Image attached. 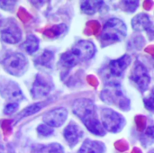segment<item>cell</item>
<instances>
[{
    "label": "cell",
    "instance_id": "e0dca14e",
    "mask_svg": "<svg viewBox=\"0 0 154 153\" xmlns=\"http://www.w3.org/2000/svg\"><path fill=\"white\" fill-rule=\"evenodd\" d=\"M21 48H23L27 53L33 54L39 49V40L36 36L31 34L28 35L24 42L22 44Z\"/></svg>",
    "mask_w": 154,
    "mask_h": 153
},
{
    "label": "cell",
    "instance_id": "3957f363",
    "mask_svg": "<svg viewBox=\"0 0 154 153\" xmlns=\"http://www.w3.org/2000/svg\"><path fill=\"white\" fill-rule=\"evenodd\" d=\"M127 34L126 24L119 18L109 19L103 27L100 39L105 45L123 41Z\"/></svg>",
    "mask_w": 154,
    "mask_h": 153
},
{
    "label": "cell",
    "instance_id": "4fadbf2b",
    "mask_svg": "<svg viewBox=\"0 0 154 153\" xmlns=\"http://www.w3.org/2000/svg\"><path fill=\"white\" fill-rule=\"evenodd\" d=\"M83 131L75 123H70L64 130L63 135L70 147H74L83 137Z\"/></svg>",
    "mask_w": 154,
    "mask_h": 153
},
{
    "label": "cell",
    "instance_id": "44dd1931",
    "mask_svg": "<svg viewBox=\"0 0 154 153\" xmlns=\"http://www.w3.org/2000/svg\"><path fill=\"white\" fill-rule=\"evenodd\" d=\"M37 153H64V150L60 144L51 143L42 147Z\"/></svg>",
    "mask_w": 154,
    "mask_h": 153
},
{
    "label": "cell",
    "instance_id": "7c38bea8",
    "mask_svg": "<svg viewBox=\"0 0 154 153\" xmlns=\"http://www.w3.org/2000/svg\"><path fill=\"white\" fill-rule=\"evenodd\" d=\"M131 62L132 58L128 54H125L119 59L111 60L109 63V69L111 74L115 77H122Z\"/></svg>",
    "mask_w": 154,
    "mask_h": 153
},
{
    "label": "cell",
    "instance_id": "8992f818",
    "mask_svg": "<svg viewBox=\"0 0 154 153\" xmlns=\"http://www.w3.org/2000/svg\"><path fill=\"white\" fill-rule=\"evenodd\" d=\"M101 123L106 131L109 133H119L126 124L125 117L110 108H104L101 111Z\"/></svg>",
    "mask_w": 154,
    "mask_h": 153
},
{
    "label": "cell",
    "instance_id": "603a6c76",
    "mask_svg": "<svg viewBox=\"0 0 154 153\" xmlns=\"http://www.w3.org/2000/svg\"><path fill=\"white\" fill-rule=\"evenodd\" d=\"M143 103L147 110L154 113V88L148 95V96L143 99Z\"/></svg>",
    "mask_w": 154,
    "mask_h": 153
},
{
    "label": "cell",
    "instance_id": "d4e9b609",
    "mask_svg": "<svg viewBox=\"0 0 154 153\" xmlns=\"http://www.w3.org/2000/svg\"><path fill=\"white\" fill-rule=\"evenodd\" d=\"M18 107H19L18 103H9L4 108V114L8 115H13L14 113H15L17 111Z\"/></svg>",
    "mask_w": 154,
    "mask_h": 153
},
{
    "label": "cell",
    "instance_id": "ba28073f",
    "mask_svg": "<svg viewBox=\"0 0 154 153\" xmlns=\"http://www.w3.org/2000/svg\"><path fill=\"white\" fill-rule=\"evenodd\" d=\"M51 80L42 74H38L35 78V80L32 84L31 93L33 98H42L50 94L52 89Z\"/></svg>",
    "mask_w": 154,
    "mask_h": 153
},
{
    "label": "cell",
    "instance_id": "cb8c5ba5",
    "mask_svg": "<svg viewBox=\"0 0 154 153\" xmlns=\"http://www.w3.org/2000/svg\"><path fill=\"white\" fill-rule=\"evenodd\" d=\"M37 132L40 135L47 137V136H51L53 133V128H51V126L47 125V124H40L37 127Z\"/></svg>",
    "mask_w": 154,
    "mask_h": 153
},
{
    "label": "cell",
    "instance_id": "52a82bcc",
    "mask_svg": "<svg viewBox=\"0 0 154 153\" xmlns=\"http://www.w3.org/2000/svg\"><path fill=\"white\" fill-rule=\"evenodd\" d=\"M131 79L143 93L148 89L151 83V76L147 68L138 60L135 61L134 69L132 70Z\"/></svg>",
    "mask_w": 154,
    "mask_h": 153
},
{
    "label": "cell",
    "instance_id": "ffe728a7",
    "mask_svg": "<svg viewBox=\"0 0 154 153\" xmlns=\"http://www.w3.org/2000/svg\"><path fill=\"white\" fill-rule=\"evenodd\" d=\"M142 142L146 146L154 142V125H150L146 128L145 132L142 135Z\"/></svg>",
    "mask_w": 154,
    "mask_h": 153
},
{
    "label": "cell",
    "instance_id": "7402d4cb",
    "mask_svg": "<svg viewBox=\"0 0 154 153\" xmlns=\"http://www.w3.org/2000/svg\"><path fill=\"white\" fill-rule=\"evenodd\" d=\"M121 4H124L121 5V7L129 13H134L139 6V1H122Z\"/></svg>",
    "mask_w": 154,
    "mask_h": 153
},
{
    "label": "cell",
    "instance_id": "4316f807",
    "mask_svg": "<svg viewBox=\"0 0 154 153\" xmlns=\"http://www.w3.org/2000/svg\"><path fill=\"white\" fill-rule=\"evenodd\" d=\"M66 30H67V27H66L65 24H60V25H55L50 31H51V32L52 34H54L55 36H57V35H59L60 33H63Z\"/></svg>",
    "mask_w": 154,
    "mask_h": 153
},
{
    "label": "cell",
    "instance_id": "484cf974",
    "mask_svg": "<svg viewBox=\"0 0 154 153\" xmlns=\"http://www.w3.org/2000/svg\"><path fill=\"white\" fill-rule=\"evenodd\" d=\"M16 1H0V8L6 11H13Z\"/></svg>",
    "mask_w": 154,
    "mask_h": 153
},
{
    "label": "cell",
    "instance_id": "9c48e42d",
    "mask_svg": "<svg viewBox=\"0 0 154 153\" xmlns=\"http://www.w3.org/2000/svg\"><path fill=\"white\" fill-rule=\"evenodd\" d=\"M132 27L136 32L146 31L149 38L154 39V23L151 20V17L144 13L136 14L132 19Z\"/></svg>",
    "mask_w": 154,
    "mask_h": 153
},
{
    "label": "cell",
    "instance_id": "83f0119b",
    "mask_svg": "<svg viewBox=\"0 0 154 153\" xmlns=\"http://www.w3.org/2000/svg\"><path fill=\"white\" fill-rule=\"evenodd\" d=\"M150 153H154V151H151V152Z\"/></svg>",
    "mask_w": 154,
    "mask_h": 153
},
{
    "label": "cell",
    "instance_id": "d6986e66",
    "mask_svg": "<svg viewBox=\"0 0 154 153\" xmlns=\"http://www.w3.org/2000/svg\"><path fill=\"white\" fill-rule=\"evenodd\" d=\"M54 61V54L51 50H44L38 59V63L46 68H51Z\"/></svg>",
    "mask_w": 154,
    "mask_h": 153
},
{
    "label": "cell",
    "instance_id": "30bf717a",
    "mask_svg": "<svg viewBox=\"0 0 154 153\" xmlns=\"http://www.w3.org/2000/svg\"><path fill=\"white\" fill-rule=\"evenodd\" d=\"M68 116V111L63 107L54 108L49 112H47L43 116L42 120L45 124L53 127H60L61 126Z\"/></svg>",
    "mask_w": 154,
    "mask_h": 153
},
{
    "label": "cell",
    "instance_id": "f1b7e54d",
    "mask_svg": "<svg viewBox=\"0 0 154 153\" xmlns=\"http://www.w3.org/2000/svg\"><path fill=\"white\" fill-rule=\"evenodd\" d=\"M0 23H1V17H0Z\"/></svg>",
    "mask_w": 154,
    "mask_h": 153
},
{
    "label": "cell",
    "instance_id": "ac0fdd59",
    "mask_svg": "<svg viewBox=\"0 0 154 153\" xmlns=\"http://www.w3.org/2000/svg\"><path fill=\"white\" fill-rule=\"evenodd\" d=\"M42 105H43V103H37V104H33V105H32V106H30L24 108V109L16 116V119H15L16 122L22 120V119L24 118V117L30 116V115H33V114L39 112V111L42 109V107L43 106Z\"/></svg>",
    "mask_w": 154,
    "mask_h": 153
},
{
    "label": "cell",
    "instance_id": "2e32d148",
    "mask_svg": "<svg viewBox=\"0 0 154 153\" xmlns=\"http://www.w3.org/2000/svg\"><path fill=\"white\" fill-rule=\"evenodd\" d=\"M105 3L103 1H83L81 3L80 8L81 11L87 14L92 15L94 14H96L98 11H101V9L105 6Z\"/></svg>",
    "mask_w": 154,
    "mask_h": 153
},
{
    "label": "cell",
    "instance_id": "277c9868",
    "mask_svg": "<svg viewBox=\"0 0 154 153\" xmlns=\"http://www.w3.org/2000/svg\"><path fill=\"white\" fill-rule=\"evenodd\" d=\"M101 98L109 105H114L123 111H128L131 108L130 99L124 94L118 83H109L102 91Z\"/></svg>",
    "mask_w": 154,
    "mask_h": 153
},
{
    "label": "cell",
    "instance_id": "5bb4252c",
    "mask_svg": "<svg viewBox=\"0 0 154 153\" xmlns=\"http://www.w3.org/2000/svg\"><path fill=\"white\" fill-rule=\"evenodd\" d=\"M1 39L6 43L15 44L22 39V31L17 25L11 24L1 32Z\"/></svg>",
    "mask_w": 154,
    "mask_h": 153
},
{
    "label": "cell",
    "instance_id": "7a4b0ae2",
    "mask_svg": "<svg viewBox=\"0 0 154 153\" xmlns=\"http://www.w3.org/2000/svg\"><path fill=\"white\" fill-rule=\"evenodd\" d=\"M97 49L91 41H79L69 50L63 53L60 57V63L63 67L70 69L80 61L88 60L94 57Z\"/></svg>",
    "mask_w": 154,
    "mask_h": 153
},
{
    "label": "cell",
    "instance_id": "6da1fadb",
    "mask_svg": "<svg viewBox=\"0 0 154 153\" xmlns=\"http://www.w3.org/2000/svg\"><path fill=\"white\" fill-rule=\"evenodd\" d=\"M72 110L90 133L97 136H104L106 134V130L97 116L96 106L90 99H77L73 103Z\"/></svg>",
    "mask_w": 154,
    "mask_h": 153
},
{
    "label": "cell",
    "instance_id": "8fae6325",
    "mask_svg": "<svg viewBox=\"0 0 154 153\" xmlns=\"http://www.w3.org/2000/svg\"><path fill=\"white\" fill-rule=\"evenodd\" d=\"M0 93L5 99H7L11 103H18L24 98L23 92L18 85L13 81H9L4 84L0 87Z\"/></svg>",
    "mask_w": 154,
    "mask_h": 153
},
{
    "label": "cell",
    "instance_id": "9a60e30c",
    "mask_svg": "<svg viewBox=\"0 0 154 153\" xmlns=\"http://www.w3.org/2000/svg\"><path fill=\"white\" fill-rule=\"evenodd\" d=\"M104 143L92 140H86L80 147L78 153H104L105 151Z\"/></svg>",
    "mask_w": 154,
    "mask_h": 153
},
{
    "label": "cell",
    "instance_id": "5b68a950",
    "mask_svg": "<svg viewBox=\"0 0 154 153\" xmlns=\"http://www.w3.org/2000/svg\"><path fill=\"white\" fill-rule=\"evenodd\" d=\"M29 66L28 60L24 55L19 52H14L7 55L3 60V67L5 71L13 76L20 77L25 73Z\"/></svg>",
    "mask_w": 154,
    "mask_h": 153
}]
</instances>
